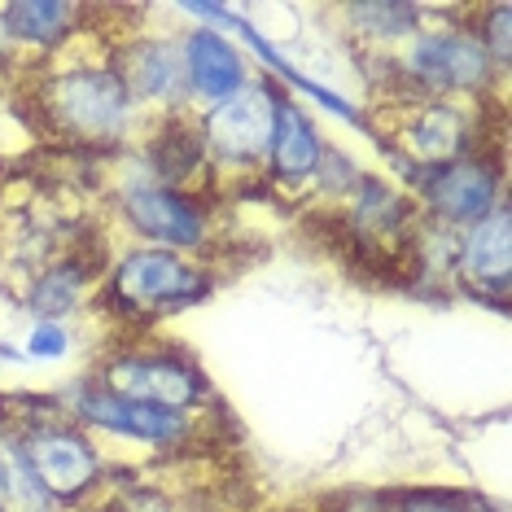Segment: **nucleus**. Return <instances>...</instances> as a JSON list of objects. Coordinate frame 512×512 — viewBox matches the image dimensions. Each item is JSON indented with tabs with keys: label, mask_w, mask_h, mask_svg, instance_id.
Returning <instances> with one entry per match:
<instances>
[{
	"label": "nucleus",
	"mask_w": 512,
	"mask_h": 512,
	"mask_svg": "<svg viewBox=\"0 0 512 512\" xmlns=\"http://www.w3.org/2000/svg\"><path fill=\"white\" fill-rule=\"evenodd\" d=\"M451 285L464 298L508 316V307H512V202H499L486 219L456 232Z\"/></svg>",
	"instance_id": "nucleus-12"
},
{
	"label": "nucleus",
	"mask_w": 512,
	"mask_h": 512,
	"mask_svg": "<svg viewBox=\"0 0 512 512\" xmlns=\"http://www.w3.org/2000/svg\"><path fill=\"white\" fill-rule=\"evenodd\" d=\"M114 206H119L123 224L158 250L193 254V250H206L215 237V211L206 202V193L158 184L154 176H145L141 162H136V176H127L119 184Z\"/></svg>",
	"instance_id": "nucleus-7"
},
{
	"label": "nucleus",
	"mask_w": 512,
	"mask_h": 512,
	"mask_svg": "<svg viewBox=\"0 0 512 512\" xmlns=\"http://www.w3.org/2000/svg\"><path fill=\"white\" fill-rule=\"evenodd\" d=\"M14 421L22 451H27L31 469H36L44 495L53 504L71 508L106 482V460L97 451V438L88 429H79L71 416L62 412L57 399H27L18 412H5Z\"/></svg>",
	"instance_id": "nucleus-5"
},
{
	"label": "nucleus",
	"mask_w": 512,
	"mask_h": 512,
	"mask_svg": "<svg viewBox=\"0 0 512 512\" xmlns=\"http://www.w3.org/2000/svg\"><path fill=\"white\" fill-rule=\"evenodd\" d=\"M228 31H237V40L246 44V49H250L254 57H259V62H263V79H272V84L281 88V92H289V97H294V92H302V97H311L320 110L337 114V119H342L346 127H355V132H372V119H368V114L355 106V101H346L337 88L320 84V79H311L307 71H298V66L289 62V57H285L281 49H276V44L267 40L263 31L254 27V22H250L246 14H241V9H232Z\"/></svg>",
	"instance_id": "nucleus-17"
},
{
	"label": "nucleus",
	"mask_w": 512,
	"mask_h": 512,
	"mask_svg": "<svg viewBox=\"0 0 512 512\" xmlns=\"http://www.w3.org/2000/svg\"><path fill=\"white\" fill-rule=\"evenodd\" d=\"M381 512H477L482 499L460 495V491H442V486H403V491L377 495Z\"/></svg>",
	"instance_id": "nucleus-23"
},
{
	"label": "nucleus",
	"mask_w": 512,
	"mask_h": 512,
	"mask_svg": "<svg viewBox=\"0 0 512 512\" xmlns=\"http://www.w3.org/2000/svg\"><path fill=\"white\" fill-rule=\"evenodd\" d=\"M44 136L84 154H110L132 141L141 110L110 62H53L31 92Z\"/></svg>",
	"instance_id": "nucleus-1"
},
{
	"label": "nucleus",
	"mask_w": 512,
	"mask_h": 512,
	"mask_svg": "<svg viewBox=\"0 0 512 512\" xmlns=\"http://www.w3.org/2000/svg\"><path fill=\"white\" fill-rule=\"evenodd\" d=\"M71 329L66 324H53V320H36L27 333V346H22V355L27 359H44V364H57V359L71 355Z\"/></svg>",
	"instance_id": "nucleus-25"
},
{
	"label": "nucleus",
	"mask_w": 512,
	"mask_h": 512,
	"mask_svg": "<svg viewBox=\"0 0 512 512\" xmlns=\"http://www.w3.org/2000/svg\"><path fill=\"white\" fill-rule=\"evenodd\" d=\"M180 62L184 79H189V101L193 114L228 101L232 92L250 84V57L237 40H228L219 27H193L180 36Z\"/></svg>",
	"instance_id": "nucleus-14"
},
{
	"label": "nucleus",
	"mask_w": 512,
	"mask_h": 512,
	"mask_svg": "<svg viewBox=\"0 0 512 512\" xmlns=\"http://www.w3.org/2000/svg\"><path fill=\"white\" fill-rule=\"evenodd\" d=\"M342 18H346V36L381 57L386 49H403L421 31L425 5H412V0H364V5H346Z\"/></svg>",
	"instance_id": "nucleus-20"
},
{
	"label": "nucleus",
	"mask_w": 512,
	"mask_h": 512,
	"mask_svg": "<svg viewBox=\"0 0 512 512\" xmlns=\"http://www.w3.org/2000/svg\"><path fill=\"white\" fill-rule=\"evenodd\" d=\"M215 294V272L193 263L189 254L158 250V246H132L106 267L101 281V307L127 329H149L158 320L184 316L189 307Z\"/></svg>",
	"instance_id": "nucleus-3"
},
{
	"label": "nucleus",
	"mask_w": 512,
	"mask_h": 512,
	"mask_svg": "<svg viewBox=\"0 0 512 512\" xmlns=\"http://www.w3.org/2000/svg\"><path fill=\"white\" fill-rule=\"evenodd\" d=\"M57 403H62V412L71 416L79 429H88V434L141 442V447H154V451H180L184 442H193V434H197V416L132 403V399H123V394L106 390L92 372L71 381V386L57 394Z\"/></svg>",
	"instance_id": "nucleus-9"
},
{
	"label": "nucleus",
	"mask_w": 512,
	"mask_h": 512,
	"mask_svg": "<svg viewBox=\"0 0 512 512\" xmlns=\"http://www.w3.org/2000/svg\"><path fill=\"white\" fill-rule=\"evenodd\" d=\"M14 40H9V31H5V18H0V66H9V57H14Z\"/></svg>",
	"instance_id": "nucleus-26"
},
{
	"label": "nucleus",
	"mask_w": 512,
	"mask_h": 512,
	"mask_svg": "<svg viewBox=\"0 0 512 512\" xmlns=\"http://www.w3.org/2000/svg\"><path fill=\"white\" fill-rule=\"evenodd\" d=\"M92 377L106 390L123 394L132 403L167 407V412H189L197 416L211 403V381L197 359H189L176 346H158V351H136V346H119L92 368Z\"/></svg>",
	"instance_id": "nucleus-8"
},
{
	"label": "nucleus",
	"mask_w": 512,
	"mask_h": 512,
	"mask_svg": "<svg viewBox=\"0 0 512 512\" xmlns=\"http://www.w3.org/2000/svg\"><path fill=\"white\" fill-rule=\"evenodd\" d=\"M106 62L114 66V75L123 79L136 110H158V114H189L193 110L176 36H123L119 44H110Z\"/></svg>",
	"instance_id": "nucleus-13"
},
{
	"label": "nucleus",
	"mask_w": 512,
	"mask_h": 512,
	"mask_svg": "<svg viewBox=\"0 0 512 512\" xmlns=\"http://www.w3.org/2000/svg\"><path fill=\"white\" fill-rule=\"evenodd\" d=\"M324 132L294 97L276 101V123H272V141H267V158H263V180L281 184V189H311L324 158Z\"/></svg>",
	"instance_id": "nucleus-15"
},
{
	"label": "nucleus",
	"mask_w": 512,
	"mask_h": 512,
	"mask_svg": "<svg viewBox=\"0 0 512 512\" xmlns=\"http://www.w3.org/2000/svg\"><path fill=\"white\" fill-rule=\"evenodd\" d=\"M88 14L92 9L75 5V0H14V5L0 9L14 49H31V53L66 49L75 36H84Z\"/></svg>",
	"instance_id": "nucleus-19"
},
{
	"label": "nucleus",
	"mask_w": 512,
	"mask_h": 512,
	"mask_svg": "<svg viewBox=\"0 0 512 512\" xmlns=\"http://www.w3.org/2000/svg\"><path fill=\"white\" fill-rule=\"evenodd\" d=\"M377 66L394 84V106L403 101H495L504 97V75L477 44L469 27H421L403 49L381 53Z\"/></svg>",
	"instance_id": "nucleus-2"
},
{
	"label": "nucleus",
	"mask_w": 512,
	"mask_h": 512,
	"mask_svg": "<svg viewBox=\"0 0 512 512\" xmlns=\"http://www.w3.org/2000/svg\"><path fill=\"white\" fill-rule=\"evenodd\" d=\"M403 184L421 219L451 232H464L477 219L491 215L499 202H508L504 145L482 149V154H469L434 171H412V176H403Z\"/></svg>",
	"instance_id": "nucleus-6"
},
{
	"label": "nucleus",
	"mask_w": 512,
	"mask_h": 512,
	"mask_svg": "<svg viewBox=\"0 0 512 512\" xmlns=\"http://www.w3.org/2000/svg\"><path fill=\"white\" fill-rule=\"evenodd\" d=\"M145 176H154L158 184L171 189H193L202 193V180L211 176V162H206V145L197 132V114H158L154 127L145 132L141 158Z\"/></svg>",
	"instance_id": "nucleus-16"
},
{
	"label": "nucleus",
	"mask_w": 512,
	"mask_h": 512,
	"mask_svg": "<svg viewBox=\"0 0 512 512\" xmlns=\"http://www.w3.org/2000/svg\"><path fill=\"white\" fill-rule=\"evenodd\" d=\"M0 512H57L9 416H0Z\"/></svg>",
	"instance_id": "nucleus-21"
},
{
	"label": "nucleus",
	"mask_w": 512,
	"mask_h": 512,
	"mask_svg": "<svg viewBox=\"0 0 512 512\" xmlns=\"http://www.w3.org/2000/svg\"><path fill=\"white\" fill-rule=\"evenodd\" d=\"M359 176H364V171L351 162V154H342L337 145H324V158H320V171H316V180H311V189H316L320 197L342 202V197L355 189Z\"/></svg>",
	"instance_id": "nucleus-24"
},
{
	"label": "nucleus",
	"mask_w": 512,
	"mask_h": 512,
	"mask_svg": "<svg viewBox=\"0 0 512 512\" xmlns=\"http://www.w3.org/2000/svg\"><path fill=\"white\" fill-rule=\"evenodd\" d=\"M342 232L346 241L368 254L377 267H403L412 276V246H416V228H421V211L403 189H394L381 176H359L355 189L342 197Z\"/></svg>",
	"instance_id": "nucleus-11"
},
{
	"label": "nucleus",
	"mask_w": 512,
	"mask_h": 512,
	"mask_svg": "<svg viewBox=\"0 0 512 512\" xmlns=\"http://www.w3.org/2000/svg\"><path fill=\"white\" fill-rule=\"evenodd\" d=\"M101 281H106V263H101V254L92 259V254H84L79 246H71V250H62V259H53V263L36 276V281L27 285L22 302H27V311H31L36 320L66 324L79 307H84L88 294H92V289H97Z\"/></svg>",
	"instance_id": "nucleus-18"
},
{
	"label": "nucleus",
	"mask_w": 512,
	"mask_h": 512,
	"mask_svg": "<svg viewBox=\"0 0 512 512\" xmlns=\"http://www.w3.org/2000/svg\"><path fill=\"white\" fill-rule=\"evenodd\" d=\"M285 92L272 79L254 75L241 92H232L228 101L197 114V132L206 145V162L211 171H228V176H263L267 141H272L276 123V101Z\"/></svg>",
	"instance_id": "nucleus-10"
},
{
	"label": "nucleus",
	"mask_w": 512,
	"mask_h": 512,
	"mask_svg": "<svg viewBox=\"0 0 512 512\" xmlns=\"http://www.w3.org/2000/svg\"><path fill=\"white\" fill-rule=\"evenodd\" d=\"M469 14H473L469 31L486 49V57L495 62V71L508 79V71H512V5L508 0H495V5H477Z\"/></svg>",
	"instance_id": "nucleus-22"
},
{
	"label": "nucleus",
	"mask_w": 512,
	"mask_h": 512,
	"mask_svg": "<svg viewBox=\"0 0 512 512\" xmlns=\"http://www.w3.org/2000/svg\"><path fill=\"white\" fill-rule=\"evenodd\" d=\"M491 106H504V97L495 101H403L394 106V123L386 132V154L399 167V176L412 171H434L447 162H460L469 154L504 145V123L491 127Z\"/></svg>",
	"instance_id": "nucleus-4"
}]
</instances>
